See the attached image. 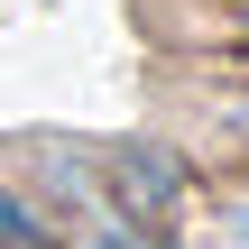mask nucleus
Returning a JSON list of instances; mask_svg holds the SVG:
<instances>
[{"mask_svg":"<svg viewBox=\"0 0 249 249\" xmlns=\"http://www.w3.org/2000/svg\"><path fill=\"white\" fill-rule=\"evenodd\" d=\"M102 166H111V222H129V231L166 240V222H176V203H185V157H176V148L129 139V148H111Z\"/></svg>","mask_w":249,"mask_h":249,"instance_id":"nucleus-1","label":"nucleus"},{"mask_svg":"<svg viewBox=\"0 0 249 249\" xmlns=\"http://www.w3.org/2000/svg\"><path fill=\"white\" fill-rule=\"evenodd\" d=\"M0 249H55V222H46L18 185H0Z\"/></svg>","mask_w":249,"mask_h":249,"instance_id":"nucleus-2","label":"nucleus"},{"mask_svg":"<svg viewBox=\"0 0 249 249\" xmlns=\"http://www.w3.org/2000/svg\"><path fill=\"white\" fill-rule=\"evenodd\" d=\"M222 240H231V249H249V203H222Z\"/></svg>","mask_w":249,"mask_h":249,"instance_id":"nucleus-3","label":"nucleus"},{"mask_svg":"<svg viewBox=\"0 0 249 249\" xmlns=\"http://www.w3.org/2000/svg\"><path fill=\"white\" fill-rule=\"evenodd\" d=\"M240 129H249V102H240Z\"/></svg>","mask_w":249,"mask_h":249,"instance_id":"nucleus-4","label":"nucleus"}]
</instances>
